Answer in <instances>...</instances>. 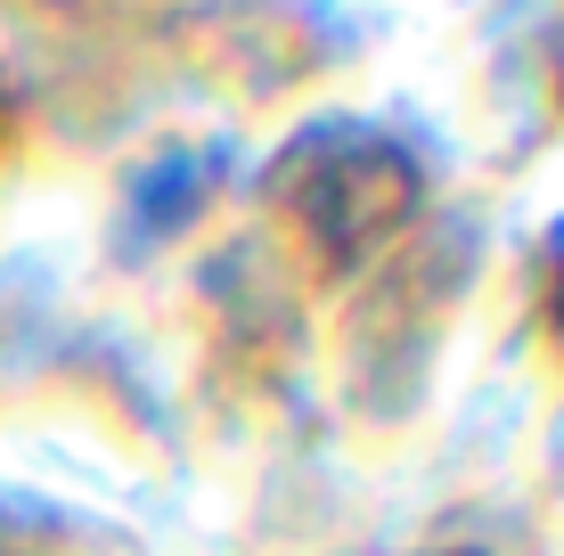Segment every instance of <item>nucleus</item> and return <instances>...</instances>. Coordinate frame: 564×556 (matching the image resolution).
Returning a JSON list of instances; mask_svg holds the SVG:
<instances>
[{"mask_svg":"<svg viewBox=\"0 0 564 556\" xmlns=\"http://www.w3.org/2000/svg\"><path fill=\"white\" fill-rule=\"evenodd\" d=\"M451 556H475V548H451Z\"/></svg>","mask_w":564,"mask_h":556,"instance_id":"1","label":"nucleus"}]
</instances>
